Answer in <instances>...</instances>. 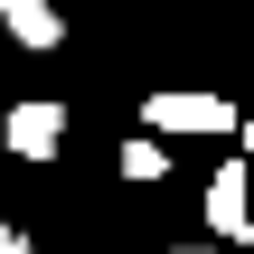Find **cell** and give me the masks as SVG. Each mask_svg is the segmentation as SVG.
<instances>
[{
    "instance_id": "cell-4",
    "label": "cell",
    "mask_w": 254,
    "mask_h": 254,
    "mask_svg": "<svg viewBox=\"0 0 254 254\" xmlns=\"http://www.w3.org/2000/svg\"><path fill=\"white\" fill-rule=\"evenodd\" d=\"M0 28H9L28 57H47V47L66 38V9H57V0H0Z\"/></svg>"
},
{
    "instance_id": "cell-8",
    "label": "cell",
    "mask_w": 254,
    "mask_h": 254,
    "mask_svg": "<svg viewBox=\"0 0 254 254\" xmlns=\"http://www.w3.org/2000/svg\"><path fill=\"white\" fill-rule=\"evenodd\" d=\"M179 254H207V245H179Z\"/></svg>"
},
{
    "instance_id": "cell-6",
    "label": "cell",
    "mask_w": 254,
    "mask_h": 254,
    "mask_svg": "<svg viewBox=\"0 0 254 254\" xmlns=\"http://www.w3.org/2000/svg\"><path fill=\"white\" fill-rule=\"evenodd\" d=\"M0 254H28V236H19V226H0Z\"/></svg>"
},
{
    "instance_id": "cell-7",
    "label": "cell",
    "mask_w": 254,
    "mask_h": 254,
    "mask_svg": "<svg viewBox=\"0 0 254 254\" xmlns=\"http://www.w3.org/2000/svg\"><path fill=\"white\" fill-rule=\"evenodd\" d=\"M236 132H245V151H254V123H236Z\"/></svg>"
},
{
    "instance_id": "cell-3",
    "label": "cell",
    "mask_w": 254,
    "mask_h": 254,
    "mask_svg": "<svg viewBox=\"0 0 254 254\" xmlns=\"http://www.w3.org/2000/svg\"><path fill=\"white\" fill-rule=\"evenodd\" d=\"M0 141H9L19 160H57V141H66V104H19V113L0 123Z\"/></svg>"
},
{
    "instance_id": "cell-5",
    "label": "cell",
    "mask_w": 254,
    "mask_h": 254,
    "mask_svg": "<svg viewBox=\"0 0 254 254\" xmlns=\"http://www.w3.org/2000/svg\"><path fill=\"white\" fill-rule=\"evenodd\" d=\"M160 170H170L160 141H123V179H160Z\"/></svg>"
},
{
    "instance_id": "cell-1",
    "label": "cell",
    "mask_w": 254,
    "mask_h": 254,
    "mask_svg": "<svg viewBox=\"0 0 254 254\" xmlns=\"http://www.w3.org/2000/svg\"><path fill=\"white\" fill-rule=\"evenodd\" d=\"M141 123H151V132H179V141H189V132H236L245 113H236L226 94H151V104H141Z\"/></svg>"
},
{
    "instance_id": "cell-2",
    "label": "cell",
    "mask_w": 254,
    "mask_h": 254,
    "mask_svg": "<svg viewBox=\"0 0 254 254\" xmlns=\"http://www.w3.org/2000/svg\"><path fill=\"white\" fill-rule=\"evenodd\" d=\"M207 226H217V236H254V170L245 160H226V170L207 179Z\"/></svg>"
}]
</instances>
